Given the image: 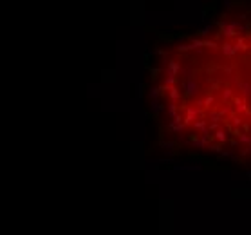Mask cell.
Instances as JSON below:
<instances>
[{
  "label": "cell",
  "instance_id": "6da1fadb",
  "mask_svg": "<svg viewBox=\"0 0 251 235\" xmlns=\"http://www.w3.org/2000/svg\"><path fill=\"white\" fill-rule=\"evenodd\" d=\"M221 29H223V35L226 38H231L239 33L240 29H244V26L240 22H221Z\"/></svg>",
  "mask_w": 251,
  "mask_h": 235
},
{
  "label": "cell",
  "instance_id": "7a4b0ae2",
  "mask_svg": "<svg viewBox=\"0 0 251 235\" xmlns=\"http://www.w3.org/2000/svg\"><path fill=\"white\" fill-rule=\"evenodd\" d=\"M210 31H211V26H206V27L202 29V35H210Z\"/></svg>",
  "mask_w": 251,
  "mask_h": 235
}]
</instances>
